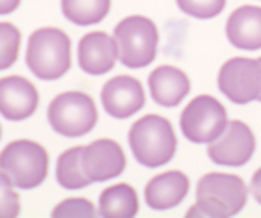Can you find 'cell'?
<instances>
[{
    "instance_id": "1",
    "label": "cell",
    "mask_w": 261,
    "mask_h": 218,
    "mask_svg": "<svg viewBox=\"0 0 261 218\" xmlns=\"http://www.w3.org/2000/svg\"><path fill=\"white\" fill-rule=\"evenodd\" d=\"M129 146L142 166L159 168L174 158L177 138L170 120L157 114H147L133 123L129 131Z\"/></svg>"
},
{
    "instance_id": "2",
    "label": "cell",
    "mask_w": 261,
    "mask_h": 218,
    "mask_svg": "<svg viewBox=\"0 0 261 218\" xmlns=\"http://www.w3.org/2000/svg\"><path fill=\"white\" fill-rule=\"evenodd\" d=\"M27 66L39 80H58L71 67L69 36L60 28H38L28 39Z\"/></svg>"
},
{
    "instance_id": "3",
    "label": "cell",
    "mask_w": 261,
    "mask_h": 218,
    "mask_svg": "<svg viewBox=\"0 0 261 218\" xmlns=\"http://www.w3.org/2000/svg\"><path fill=\"white\" fill-rule=\"evenodd\" d=\"M246 200V183L235 174L211 172L200 177L196 186V203L201 207L205 216H235L245 209Z\"/></svg>"
},
{
    "instance_id": "4",
    "label": "cell",
    "mask_w": 261,
    "mask_h": 218,
    "mask_svg": "<svg viewBox=\"0 0 261 218\" xmlns=\"http://www.w3.org/2000/svg\"><path fill=\"white\" fill-rule=\"evenodd\" d=\"M120 62L129 69H142L153 64L159 49L157 24L144 15H129L114 28Z\"/></svg>"
},
{
    "instance_id": "5",
    "label": "cell",
    "mask_w": 261,
    "mask_h": 218,
    "mask_svg": "<svg viewBox=\"0 0 261 218\" xmlns=\"http://www.w3.org/2000/svg\"><path fill=\"white\" fill-rule=\"evenodd\" d=\"M0 170L10 175L17 188L30 190L47 179L49 153L38 142L15 140L0 151Z\"/></svg>"
},
{
    "instance_id": "6",
    "label": "cell",
    "mask_w": 261,
    "mask_h": 218,
    "mask_svg": "<svg viewBox=\"0 0 261 218\" xmlns=\"http://www.w3.org/2000/svg\"><path fill=\"white\" fill-rule=\"evenodd\" d=\"M50 127L67 138L84 137L97 123V106L84 92H64L56 95L47 110Z\"/></svg>"
},
{
    "instance_id": "7",
    "label": "cell",
    "mask_w": 261,
    "mask_h": 218,
    "mask_svg": "<svg viewBox=\"0 0 261 218\" xmlns=\"http://www.w3.org/2000/svg\"><path fill=\"white\" fill-rule=\"evenodd\" d=\"M181 132L192 144H211L228 127V112L213 95H198L187 104L179 118Z\"/></svg>"
},
{
    "instance_id": "8",
    "label": "cell",
    "mask_w": 261,
    "mask_h": 218,
    "mask_svg": "<svg viewBox=\"0 0 261 218\" xmlns=\"http://www.w3.org/2000/svg\"><path fill=\"white\" fill-rule=\"evenodd\" d=\"M218 90L235 104L252 103L261 93V64L256 58H229L218 73Z\"/></svg>"
},
{
    "instance_id": "9",
    "label": "cell",
    "mask_w": 261,
    "mask_h": 218,
    "mask_svg": "<svg viewBox=\"0 0 261 218\" xmlns=\"http://www.w3.org/2000/svg\"><path fill=\"white\" fill-rule=\"evenodd\" d=\"M256 151V137L245 121H228L226 131L209 144L207 155L215 164L220 166H245Z\"/></svg>"
},
{
    "instance_id": "10",
    "label": "cell",
    "mask_w": 261,
    "mask_h": 218,
    "mask_svg": "<svg viewBox=\"0 0 261 218\" xmlns=\"http://www.w3.org/2000/svg\"><path fill=\"white\" fill-rule=\"evenodd\" d=\"M101 103L112 118L125 120L144 108L146 92L138 78L129 75H118L109 82H105L101 90Z\"/></svg>"
},
{
    "instance_id": "11",
    "label": "cell",
    "mask_w": 261,
    "mask_h": 218,
    "mask_svg": "<svg viewBox=\"0 0 261 218\" xmlns=\"http://www.w3.org/2000/svg\"><path fill=\"white\" fill-rule=\"evenodd\" d=\"M82 164L93 183H103L123 174L127 158L120 144L110 138H101L84 146Z\"/></svg>"
},
{
    "instance_id": "12",
    "label": "cell",
    "mask_w": 261,
    "mask_h": 218,
    "mask_svg": "<svg viewBox=\"0 0 261 218\" xmlns=\"http://www.w3.org/2000/svg\"><path fill=\"white\" fill-rule=\"evenodd\" d=\"M39 104L38 88L19 75L0 78V114L10 121H22L34 116Z\"/></svg>"
},
{
    "instance_id": "13",
    "label": "cell",
    "mask_w": 261,
    "mask_h": 218,
    "mask_svg": "<svg viewBox=\"0 0 261 218\" xmlns=\"http://www.w3.org/2000/svg\"><path fill=\"white\" fill-rule=\"evenodd\" d=\"M79 66L88 75H105L120 60L116 38L107 32H90L79 41Z\"/></svg>"
},
{
    "instance_id": "14",
    "label": "cell",
    "mask_w": 261,
    "mask_h": 218,
    "mask_svg": "<svg viewBox=\"0 0 261 218\" xmlns=\"http://www.w3.org/2000/svg\"><path fill=\"white\" fill-rule=\"evenodd\" d=\"M189 186H191V181L187 174L179 170H170V172H163L147 181L144 198L151 209L166 211V209L179 205L185 200L189 194Z\"/></svg>"
},
{
    "instance_id": "15",
    "label": "cell",
    "mask_w": 261,
    "mask_h": 218,
    "mask_svg": "<svg viewBox=\"0 0 261 218\" xmlns=\"http://www.w3.org/2000/svg\"><path fill=\"white\" fill-rule=\"evenodd\" d=\"M153 101L161 106H177L191 92V80L185 71L174 66L155 67L147 78Z\"/></svg>"
},
{
    "instance_id": "16",
    "label": "cell",
    "mask_w": 261,
    "mask_h": 218,
    "mask_svg": "<svg viewBox=\"0 0 261 218\" xmlns=\"http://www.w3.org/2000/svg\"><path fill=\"white\" fill-rule=\"evenodd\" d=\"M226 36L235 49L259 50L261 49V8L241 6L226 21Z\"/></svg>"
},
{
    "instance_id": "17",
    "label": "cell",
    "mask_w": 261,
    "mask_h": 218,
    "mask_svg": "<svg viewBox=\"0 0 261 218\" xmlns=\"http://www.w3.org/2000/svg\"><path fill=\"white\" fill-rule=\"evenodd\" d=\"M138 194L127 183H118L105 188L99 196V214L114 218H133L138 214Z\"/></svg>"
},
{
    "instance_id": "18",
    "label": "cell",
    "mask_w": 261,
    "mask_h": 218,
    "mask_svg": "<svg viewBox=\"0 0 261 218\" xmlns=\"http://www.w3.org/2000/svg\"><path fill=\"white\" fill-rule=\"evenodd\" d=\"M82 151L84 147L76 146L69 147L67 151H64L58 157L56 162V179L60 183V186L69 188V190H79V188H86L93 183L88 177L84 164H82Z\"/></svg>"
},
{
    "instance_id": "19",
    "label": "cell",
    "mask_w": 261,
    "mask_h": 218,
    "mask_svg": "<svg viewBox=\"0 0 261 218\" xmlns=\"http://www.w3.org/2000/svg\"><path fill=\"white\" fill-rule=\"evenodd\" d=\"M112 0H62V13L79 26L97 24L109 15Z\"/></svg>"
},
{
    "instance_id": "20",
    "label": "cell",
    "mask_w": 261,
    "mask_h": 218,
    "mask_svg": "<svg viewBox=\"0 0 261 218\" xmlns=\"http://www.w3.org/2000/svg\"><path fill=\"white\" fill-rule=\"evenodd\" d=\"M21 32L11 22H0V71L10 69L19 58Z\"/></svg>"
},
{
    "instance_id": "21",
    "label": "cell",
    "mask_w": 261,
    "mask_h": 218,
    "mask_svg": "<svg viewBox=\"0 0 261 218\" xmlns=\"http://www.w3.org/2000/svg\"><path fill=\"white\" fill-rule=\"evenodd\" d=\"M13 186L10 175L0 170V218H15L21 213V200Z\"/></svg>"
},
{
    "instance_id": "22",
    "label": "cell",
    "mask_w": 261,
    "mask_h": 218,
    "mask_svg": "<svg viewBox=\"0 0 261 218\" xmlns=\"http://www.w3.org/2000/svg\"><path fill=\"white\" fill-rule=\"evenodd\" d=\"M183 13L196 19H213L222 13L226 0H175Z\"/></svg>"
},
{
    "instance_id": "23",
    "label": "cell",
    "mask_w": 261,
    "mask_h": 218,
    "mask_svg": "<svg viewBox=\"0 0 261 218\" xmlns=\"http://www.w3.org/2000/svg\"><path fill=\"white\" fill-rule=\"evenodd\" d=\"M99 209L93 207L86 198H69L53 209V216H95Z\"/></svg>"
},
{
    "instance_id": "24",
    "label": "cell",
    "mask_w": 261,
    "mask_h": 218,
    "mask_svg": "<svg viewBox=\"0 0 261 218\" xmlns=\"http://www.w3.org/2000/svg\"><path fill=\"white\" fill-rule=\"evenodd\" d=\"M250 192L252 196L256 198V202L261 203V168H257L252 175V181H250Z\"/></svg>"
},
{
    "instance_id": "25",
    "label": "cell",
    "mask_w": 261,
    "mask_h": 218,
    "mask_svg": "<svg viewBox=\"0 0 261 218\" xmlns=\"http://www.w3.org/2000/svg\"><path fill=\"white\" fill-rule=\"evenodd\" d=\"M19 4H21V0H0V15L15 11L19 8Z\"/></svg>"
},
{
    "instance_id": "26",
    "label": "cell",
    "mask_w": 261,
    "mask_h": 218,
    "mask_svg": "<svg viewBox=\"0 0 261 218\" xmlns=\"http://www.w3.org/2000/svg\"><path fill=\"white\" fill-rule=\"evenodd\" d=\"M259 60V64H261V58H257ZM257 101H261V93H259V97H257Z\"/></svg>"
},
{
    "instance_id": "27",
    "label": "cell",
    "mask_w": 261,
    "mask_h": 218,
    "mask_svg": "<svg viewBox=\"0 0 261 218\" xmlns=\"http://www.w3.org/2000/svg\"><path fill=\"white\" fill-rule=\"evenodd\" d=\"M0 138H2V127H0Z\"/></svg>"
}]
</instances>
